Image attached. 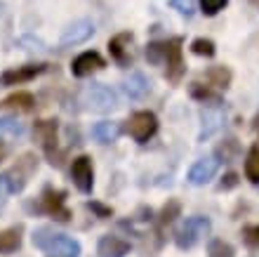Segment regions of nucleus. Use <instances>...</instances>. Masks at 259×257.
I'll use <instances>...</instances> for the list:
<instances>
[{"instance_id":"c85d7f7f","label":"nucleus","mask_w":259,"mask_h":257,"mask_svg":"<svg viewBox=\"0 0 259 257\" xmlns=\"http://www.w3.org/2000/svg\"><path fill=\"white\" fill-rule=\"evenodd\" d=\"M170 5L184 17H193L196 12V0H170Z\"/></svg>"},{"instance_id":"72a5a7b5","label":"nucleus","mask_w":259,"mask_h":257,"mask_svg":"<svg viewBox=\"0 0 259 257\" xmlns=\"http://www.w3.org/2000/svg\"><path fill=\"white\" fill-rule=\"evenodd\" d=\"M12 191H10V184H7V179H5V175H0V208L5 205V201H7V196H10Z\"/></svg>"},{"instance_id":"9d476101","label":"nucleus","mask_w":259,"mask_h":257,"mask_svg":"<svg viewBox=\"0 0 259 257\" xmlns=\"http://www.w3.org/2000/svg\"><path fill=\"white\" fill-rule=\"evenodd\" d=\"M45 64H24V66H17V68H10L5 74L0 76V85H21V83H28L33 81L35 76H40L45 71Z\"/></svg>"},{"instance_id":"ddd939ff","label":"nucleus","mask_w":259,"mask_h":257,"mask_svg":"<svg viewBox=\"0 0 259 257\" xmlns=\"http://www.w3.org/2000/svg\"><path fill=\"white\" fill-rule=\"evenodd\" d=\"M130 43H132V33L130 31H123V33H116L109 41V52L111 57L120 64V66H127L132 57H130Z\"/></svg>"},{"instance_id":"f704fd0d","label":"nucleus","mask_w":259,"mask_h":257,"mask_svg":"<svg viewBox=\"0 0 259 257\" xmlns=\"http://www.w3.org/2000/svg\"><path fill=\"white\" fill-rule=\"evenodd\" d=\"M88 208H90V210H95V212H97L99 217H111V212H113L111 208H104L102 203H95V201H90Z\"/></svg>"},{"instance_id":"2eb2a0df","label":"nucleus","mask_w":259,"mask_h":257,"mask_svg":"<svg viewBox=\"0 0 259 257\" xmlns=\"http://www.w3.org/2000/svg\"><path fill=\"white\" fill-rule=\"evenodd\" d=\"M123 88H125V95H127L130 99H144V97L149 95L151 83L142 71H135V74H130V78L123 83Z\"/></svg>"},{"instance_id":"4be33fe9","label":"nucleus","mask_w":259,"mask_h":257,"mask_svg":"<svg viewBox=\"0 0 259 257\" xmlns=\"http://www.w3.org/2000/svg\"><path fill=\"white\" fill-rule=\"evenodd\" d=\"M245 177L252 184H259V146L250 149V154H247V158H245Z\"/></svg>"},{"instance_id":"5701e85b","label":"nucleus","mask_w":259,"mask_h":257,"mask_svg":"<svg viewBox=\"0 0 259 257\" xmlns=\"http://www.w3.org/2000/svg\"><path fill=\"white\" fill-rule=\"evenodd\" d=\"M207 81L214 85V88H229V83H231V71L226 66H214L207 71Z\"/></svg>"},{"instance_id":"7ed1b4c3","label":"nucleus","mask_w":259,"mask_h":257,"mask_svg":"<svg viewBox=\"0 0 259 257\" xmlns=\"http://www.w3.org/2000/svg\"><path fill=\"white\" fill-rule=\"evenodd\" d=\"M82 102L88 104V108L97 111V114H106L111 108H116L118 99H116V92H113L109 85L92 83V85H88L85 92H82Z\"/></svg>"},{"instance_id":"412c9836","label":"nucleus","mask_w":259,"mask_h":257,"mask_svg":"<svg viewBox=\"0 0 259 257\" xmlns=\"http://www.w3.org/2000/svg\"><path fill=\"white\" fill-rule=\"evenodd\" d=\"M191 97H196L198 102L207 104V106H219V95H214L210 88H205V85H200V83H193L191 85Z\"/></svg>"},{"instance_id":"cd10ccee","label":"nucleus","mask_w":259,"mask_h":257,"mask_svg":"<svg viewBox=\"0 0 259 257\" xmlns=\"http://www.w3.org/2000/svg\"><path fill=\"white\" fill-rule=\"evenodd\" d=\"M229 5V0H200V7L207 17H214L217 12H222L224 7Z\"/></svg>"},{"instance_id":"bb28decb","label":"nucleus","mask_w":259,"mask_h":257,"mask_svg":"<svg viewBox=\"0 0 259 257\" xmlns=\"http://www.w3.org/2000/svg\"><path fill=\"white\" fill-rule=\"evenodd\" d=\"M179 210H182L179 201H167L165 208H163V212H160V224H170L175 217H179Z\"/></svg>"},{"instance_id":"7c9ffc66","label":"nucleus","mask_w":259,"mask_h":257,"mask_svg":"<svg viewBox=\"0 0 259 257\" xmlns=\"http://www.w3.org/2000/svg\"><path fill=\"white\" fill-rule=\"evenodd\" d=\"M243 238H245V243L250 245V248H257L259 245V224H254V227H245Z\"/></svg>"},{"instance_id":"f03ea898","label":"nucleus","mask_w":259,"mask_h":257,"mask_svg":"<svg viewBox=\"0 0 259 257\" xmlns=\"http://www.w3.org/2000/svg\"><path fill=\"white\" fill-rule=\"evenodd\" d=\"M210 219L207 217H189L182 227L177 229V234H175V243H177V248H182V250H191L193 245H198L200 241H203V236H207L210 234Z\"/></svg>"},{"instance_id":"9b49d317","label":"nucleus","mask_w":259,"mask_h":257,"mask_svg":"<svg viewBox=\"0 0 259 257\" xmlns=\"http://www.w3.org/2000/svg\"><path fill=\"white\" fill-rule=\"evenodd\" d=\"M99 68H104L102 54L99 52H82V54H78L73 59V64H71V74H73L75 78H85V76L95 74Z\"/></svg>"},{"instance_id":"b1692460","label":"nucleus","mask_w":259,"mask_h":257,"mask_svg":"<svg viewBox=\"0 0 259 257\" xmlns=\"http://www.w3.org/2000/svg\"><path fill=\"white\" fill-rule=\"evenodd\" d=\"M207 255L210 257H233V245L222 241V238H214L207 245Z\"/></svg>"},{"instance_id":"f8f14e48","label":"nucleus","mask_w":259,"mask_h":257,"mask_svg":"<svg viewBox=\"0 0 259 257\" xmlns=\"http://www.w3.org/2000/svg\"><path fill=\"white\" fill-rule=\"evenodd\" d=\"M35 137L40 139L45 154L52 158L50 163H55V149H57V121H38L33 128Z\"/></svg>"},{"instance_id":"2f4dec72","label":"nucleus","mask_w":259,"mask_h":257,"mask_svg":"<svg viewBox=\"0 0 259 257\" xmlns=\"http://www.w3.org/2000/svg\"><path fill=\"white\" fill-rule=\"evenodd\" d=\"M236 149H238V146H236V139H229V142H224V146H219V154L224 156V161H229V158L236 154Z\"/></svg>"},{"instance_id":"f257e3e1","label":"nucleus","mask_w":259,"mask_h":257,"mask_svg":"<svg viewBox=\"0 0 259 257\" xmlns=\"http://www.w3.org/2000/svg\"><path fill=\"white\" fill-rule=\"evenodd\" d=\"M33 245L48 252V257H80V243L66 234L52 231L48 227L33 231Z\"/></svg>"},{"instance_id":"e433bc0d","label":"nucleus","mask_w":259,"mask_h":257,"mask_svg":"<svg viewBox=\"0 0 259 257\" xmlns=\"http://www.w3.org/2000/svg\"><path fill=\"white\" fill-rule=\"evenodd\" d=\"M0 14H3V3H0Z\"/></svg>"},{"instance_id":"c9c22d12","label":"nucleus","mask_w":259,"mask_h":257,"mask_svg":"<svg viewBox=\"0 0 259 257\" xmlns=\"http://www.w3.org/2000/svg\"><path fill=\"white\" fill-rule=\"evenodd\" d=\"M3 158H5V146L0 144V161H3Z\"/></svg>"},{"instance_id":"39448f33","label":"nucleus","mask_w":259,"mask_h":257,"mask_svg":"<svg viewBox=\"0 0 259 257\" xmlns=\"http://www.w3.org/2000/svg\"><path fill=\"white\" fill-rule=\"evenodd\" d=\"M165 78L179 83L184 76V57H182V38L165 41Z\"/></svg>"},{"instance_id":"1a4fd4ad","label":"nucleus","mask_w":259,"mask_h":257,"mask_svg":"<svg viewBox=\"0 0 259 257\" xmlns=\"http://www.w3.org/2000/svg\"><path fill=\"white\" fill-rule=\"evenodd\" d=\"M217 170H219L217 158H214V156H205V158H200V161H196L191 165V170H189V182H191L193 187H203V184H207L212 177L217 175Z\"/></svg>"},{"instance_id":"6ab92c4d","label":"nucleus","mask_w":259,"mask_h":257,"mask_svg":"<svg viewBox=\"0 0 259 257\" xmlns=\"http://www.w3.org/2000/svg\"><path fill=\"white\" fill-rule=\"evenodd\" d=\"M21 245V227H12V229L0 231V252H14Z\"/></svg>"},{"instance_id":"393cba45","label":"nucleus","mask_w":259,"mask_h":257,"mask_svg":"<svg viewBox=\"0 0 259 257\" xmlns=\"http://www.w3.org/2000/svg\"><path fill=\"white\" fill-rule=\"evenodd\" d=\"M191 52L198 54V57H214L217 48H214V43H212L210 38H196V41L191 43Z\"/></svg>"},{"instance_id":"6e6552de","label":"nucleus","mask_w":259,"mask_h":257,"mask_svg":"<svg viewBox=\"0 0 259 257\" xmlns=\"http://www.w3.org/2000/svg\"><path fill=\"white\" fill-rule=\"evenodd\" d=\"M92 35H95V24L90 19H78L64 28L62 38H59V45L62 48H73V45H80V43L90 41Z\"/></svg>"},{"instance_id":"f3484780","label":"nucleus","mask_w":259,"mask_h":257,"mask_svg":"<svg viewBox=\"0 0 259 257\" xmlns=\"http://www.w3.org/2000/svg\"><path fill=\"white\" fill-rule=\"evenodd\" d=\"M118 135H120V123H116V121H99L92 125V137L99 144L116 142Z\"/></svg>"},{"instance_id":"a211bd4d","label":"nucleus","mask_w":259,"mask_h":257,"mask_svg":"<svg viewBox=\"0 0 259 257\" xmlns=\"http://www.w3.org/2000/svg\"><path fill=\"white\" fill-rule=\"evenodd\" d=\"M3 108H14V111H31L35 106V97L31 92H14L0 102Z\"/></svg>"},{"instance_id":"4c0bfd02","label":"nucleus","mask_w":259,"mask_h":257,"mask_svg":"<svg viewBox=\"0 0 259 257\" xmlns=\"http://www.w3.org/2000/svg\"><path fill=\"white\" fill-rule=\"evenodd\" d=\"M257 132H259V118H257Z\"/></svg>"},{"instance_id":"473e14b6","label":"nucleus","mask_w":259,"mask_h":257,"mask_svg":"<svg viewBox=\"0 0 259 257\" xmlns=\"http://www.w3.org/2000/svg\"><path fill=\"white\" fill-rule=\"evenodd\" d=\"M236 184H238V175H236V172H229V175H226L224 179H222V184H219V189H222V191L233 189Z\"/></svg>"},{"instance_id":"a878e982","label":"nucleus","mask_w":259,"mask_h":257,"mask_svg":"<svg viewBox=\"0 0 259 257\" xmlns=\"http://www.w3.org/2000/svg\"><path fill=\"white\" fill-rule=\"evenodd\" d=\"M146 59H149L151 64L165 61V43H149V48H146Z\"/></svg>"},{"instance_id":"4468645a","label":"nucleus","mask_w":259,"mask_h":257,"mask_svg":"<svg viewBox=\"0 0 259 257\" xmlns=\"http://www.w3.org/2000/svg\"><path fill=\"white\" fill-rule=\"evenodd\" d=\"M130 252V243L118 236H104L97 245V255L99 257H125Z\"/></svg>"},{"instance_id":"0eeeda50","label":"nucleus","mask_w":259,"mask_h":257,"mask_svg":"<svg viewBox=\"0 0 259 257\" xmlns=\"http://www.w3.org/2000/svg\"><path fill=\"white\" fill-rule=\"evenodd\" d=\"M71 179H73V184L82 194H90V191H92V187H95V170H92V158H90V156H78V158H73Z\"/></svg>"},{"instance_id":"aec40b11","label":"nucleus","mask_w":259,"mask_h":257,"mask_svg":"<svg viewBox=\"0 0 259 257\" xmlns=\"http://www.w3.org/2000/svg\"><path fill=\"white\" fill-rule=\"evenodd\" d=\"M26 132L24 123L17 121V118H10V116H3L0 118V137H21Z\"/></svg>"},{"instance_id":"20e7f679","label":"nucleus","mask_w":259,"mask_h":257,"mask_svg":"<svg viewBox=\"0 0 259 257\" xmlns=\"http://www.w3.org/2000/svg\"><path fill=\"white\" fill-rule=\"evenodd\" d=\"M127 132L135 142H139V144L149 142L151 137L158 132L156 114H151V111H137V114H132L127 121Z\"/></svg>"},{"instance_id":"423d86ee","label":"nucleus","mask_w":259,"mask_h":257,"mask_svg":"<svg viewBox=\"0 0 259 257\" xmlns=\"http://www.w3.org/2000/svg\"><path fill=\"white\" fill-rule=\"evenodd\" d=\"M64 198H66V194H64L62 189H52V187H48V189L42 191L40 210L42 212H48L50 217L59 219V222H68V219H71V210L64 205Z\"/></svg>"},{"instance_id":"c756f323","label":"nucleus","mask_w":259,"mask_h":257,"mask_svg":"<svg viewBox=\"0 0 259 257\" xmlns=\"http://www.w3.org/2000/svg\"><path fill=\"white\" fill-rule=\"evenodd\" d=\"M19 45H26L28 52H45V43L38 41V38H33V35H24V38H19Z\"/></svg>"},{"instance_id":"dca6fc26","label":"nucleus","mask_w":259,"mask_h":257,"mask_svg":"<svg viewBox=\"0 0 259 257\" xmlns=\"http://www.w3.org/2000/svg\"><path fill=\"white\" fill-rule=\"evenodd\" d=\"M200 118H203V130H200V135H198V139L200 142H205V139H210L214 132H217L219 128H222V111H219L217 106H210L207 111H203L200 114Z\"/></svg>"}]
</instances>
